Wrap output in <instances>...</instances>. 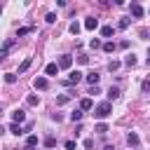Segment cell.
Here are the masks:
<instances>
[{
	"label": "cell",
	"mask_w": 150,
	"mask_h": 150,
	"mask_svg": "<svg viewBox=\"0 0 150 150\" xmlns=\"http://www.w3.org/2000/svg\"><path fill=\"white\" fill-rule=\"evenodd\" d=\"M110 112H112V105H110L108 101H105V103H98V105L94 108V117H96V120H105Z\"/></svg>",
	"instance_id": "obj_1"
},
{
	"label": "cell",
	"mask_w": 150,
	"mask_h": 150,
	"mask_svg": "<svg viewBox=\"0 0 150 150\" xmlns=\"http://www.w3.org/2000/svg\"><path fill=\"white\" fill-rule=\"evenodd\" d=\"M80 80H82V73H80V70H70V73H68V80H66L63 84H68V87H70V84H77Z\"/></svg>",
	"instance_id": "obj_2"
},
{
	"label": "cell",
	"mask_w": 150,
	"mask_h": 150,
	"mask_svg": "<svg viewBox=\"0 0 150 150\" xmlns=\"http://www.w3.org/2000/svg\"><path fill=\"white\" fill-rule=\"evenodd\" d=\"M56 66H59V68H70V66H73V56H68V54H63V56H59V61H56Z\"/></svg>",
	"instance_id": "obj_3"
},
{
	"label": "cell",
	"mask_w": 150,
	"mask_h": 150,
	"mask_svg": "<svg viewBox=\"0 0 150 150\" xmlns=\"http://www.w3.org/2000/svg\"><path fill=\"white\" fill-rule=\"evenodd\" d=\"M33 84H35V89H40V91H45V89L49 87V82H47V77H45V75L35 77V80H33Z\"/></svg>",
	"instance_id": "obj_4"
},
{
	"label": "cell",
	"mask_w": 150,
	"mask_h": 150,
	"mask_svg": "<svg viewBox=\"0 0 150 150\" xmlns=\"http://www.w3.org/2000/svg\"><path fill=\"white\" fill-rule=\"evenodd\" d=\"M82 26H84L87 30H96V28H98V19H94V16H87Z\"/></svg>",
	"instance_id": "obj_5"
},
{
	"label": "cell",
	"mask_w": 150,
	"mask_h": 150,
	"mask_svg": "<svg viewBox=\"0 0 150 150\" xmlns=\"http://www.w3.org/2000/svg\"><path fill=\"white\" fill-rule=\"evenodd\" d=\"M23 120H26V112H23L21 108H16V110L12 112V122H14V124H21Z\"/></svg>",
	"instance_id": "obj_6"
},
{
	"label": "cell",
	"mask_w": 150,
	"mask_h": 150,
	"mask_svg": "<svg viewBox=\"0 0 150 150\" xmlns=\"http://www.w3.org/2000/svg\"><path fill=\"white\" fill-rule=\"evenodd\" d=\"M127 143H129L131 148H138V143H141V138H138V134H134V131H129V134H127Z\"/></svg>",
	"instance_id": "obj_7"
},
{
	"label": "cell",
	"mask_w": 150,
	"mask_h": 150,
	"mask_svg": "<svg viewBox=\"0 0 150 150\" xmlns=\"http://www.w3.org/2000/svg\"><path fill=\"white\" fill-rule=\"evenodd\" d=\"M145 12H143V7L138 5V2H131V16H136V19H141Z\"/></svg>",
	"instance_id": "obj_8"
},
{
	"label": "cell",
	"mask_w": 150,
	"mask_h": 150,
	"mask_svg": "<svg viewBox=\"0 0 150 150\" xmlns=\"http://www.w3.org/2000/svg\"><path fill=\"white\" fill-rule=\"evenodd\" d=\"M91 108H94V101H91V98H82V101H80V110H82V112H87V110H91Z\"/></svg>",
	"instance_id": "obj_9"
},
{
	"label": "cell",
	"mask_w": 150,
	"mask_h": 150,
	"mask_svg": "<svg viewBox=\"0 0 150 150\" xmlns=\"http://www.w3.org/2000/svg\"><path fill=\"white\" fill-rule=\"evenodd\" d=\"M84 80H87V82H89L91 87H96V84H98V80H101V75H98V73H89V75H87Z\"/></svg>",
	"instance_id": "obj_10"
},
{
	"label": "cell",
	"mask_w": 150,
	"mask_h": 150,
	"mask_svg": "<svg viewBox=\"0 0 150 150\" xmlns=\"http://www.w3.org/2000/svg\"><path fill=\"white\" fill-rule=\"evenodd\" d=\"M45 75H59V66H56V63H47Z\"/></svg>",
	"instance_id": "obj_11"
},
{
	"label": "cell",
	"mask_w": 150,
	"mask_h": 150,
	"mask_svg": "<svg viewBox=\"0 0 150 150\" xmlns=\"http://www.w3.org/2000/svg\"><path fill=\"white\" fill-rule=\"evenodd\" d=\"M70 98H73V94H61V96H56V105H66Z\"/></svg>",
	"instance_id": "obj_12"
},
{
	"label": "cell",
	"mask_w": 150,
	"mask_h": 150,
	"mask_svg": "<svg viewBox=\"0 0 150 150\" xmlns=\"http://www.w3.org/2000/svg\"><path fill=\"white\" fill-rule=\"evenodd\" d=\"M94 131H96V134H101V136H105V134H108L110 129H108V124H103V122H98V124L94 127Z\"/></svg>",
	"instance_id": "obj_13"
},
{
	"label": "cell",
	"mask_w": 150,
	"mask_h": 150,
	"mask_svg": "<svg viewBox=\"0 0 150 150\" xmlns=\"http://www.w3.org/2000/svg\"><path fill=\"white\" fill-rule=\"evenodd\" d=\"M35 145H38V136H35V134H30V136L26 138V148H28V150H33Z\"/></svg>",
	"instance_id": "obj_14"
},
{
	"label": "cell",
	"mask_w": 150,
	"mask_h": 150,
	"mask_svg": "<svg viewBox=\"0 0 150 150\" xmlns=\"http://www.w3.org/2000/svg\"><path fill=\"white\" fill-rule=\"evenodd\" d=\"M33 30H35L33 26H23V28L16 30V38H23V35H28V33H33Z\"/></svg>",
	"instance_id": "obj_15"
},
{
	"label": "cell",
	"mask_w": 150,
	"mask_h": 150,
	"mask_svg": "<svg viewBox=\"0 0 150 150\" xmlns=\"http://www.w3.org/2000/svg\"><path fill=\"white\" fill-rule=\"evenodd\" d=\"M108 98H110V101L120 98V89H117V87H110V89H108Z\"/></svg>",
	"instance_id": "obj_16"
},
{
	"label": "cell",
	"mask_w": 150,
	"mask_h": 150,
	"mask_svg": "<svg viewBox=\"0 0 150 150\" xmlns=\"http://www.w3.org/2000/svg\"><path fill=\"white\" fill-rule=\"evenodd\" d=\"M112 33H115V28H112V26H103V28H101V35H103V38H110Z\"/></svg>",
	"instance_id": "obj_17"
},
{
	"label": "cell",
	"mask_w": 150,
	"mask_h": 150,
	"mask_svg": "<svg viewBox=\"0 0 150 150\" xmlns=\"http://www.w3.org/2000/svg\"><path fill=\"white\" fill-rule=\"evenodd\" d=\"M68 30H70V33H73V35H77V33H80V30H82V26H80V23H77V21H73V23H70V28H68Z\"/></svg>",
	"instance_id": "obj_18"
},
{
	"label": "cell",
	"mask_w": 150,
	"mask_h": 150,
	"mask_svg": "<svg viewBox=\"0 0 150 150\" xmlns=\"http://www.w3.org/2000/svg\"><path fill=\"white\" fill-rule=\"evenodd\" d=\"M101 49L110 54V52H115V42H103V45H101Z\"/></svg>",
	"instance_id": "obj_19"
},
{
	"label": "cell",
	"mask_w": 150,
	"mask_h": 150,
	"mask_svg": "<svg viewBox=\"0 0 150 150\" xmlns=\"http://www.w3.org/2000/svg\"><path fill=\"white\" fill-rule=\"evenodd\" d=\"M124 66H129V68H134V66H136V56H134V54H129V56L124 59Z\"/></svg>",
	"instance_id": "obj_20"
},
{
	"label": "cell",
	"mask_w": 150,
	"mask_h": 150,
	"mask_svg": "<svg viewBox=\"0 0 150 150\" xmlns=\"http://www.w3.org/2000/svg\"><path fill=\"white\" fill-rule=\"evenodd\" d=\"M30 63H33V59H30V56H28V59H23V63L19 66V73H23V70H28V66H30Z\"/></svg>",
	"instance_id": "obj_21"
},
{
	"label": "cell",
	"mask_w": 150,
	"mask_h": 150,
	"mask_svg": "<svg viewBox=\"0 0 150 150\" xmlns=\"http://www.w3.org/2000/svg\"><path fill=\"white\" fill-rule=\"evenodd\" d=\"M82 115H84L82 110H73V112H70V120H73V122H80V120H82Z\"/></svg>",
	"instance_id": "obj_22"
},
{
	"label": "cell",
	"mask_w": 150,
	"mask_h": 150,
	"mask_svg": "<svg viewBox=\"0 0 150 150\" xmlns=\"http://www.w3.org/2000/svg\"><path fill=\"white\" fill-rule=\"evenodd\" d=\"M9 131H12L14 136H21V134H23V129H21L19 124H14V122H12V127H9Z\"/></svg>",
	"instance_id": "obj_23"
},
{
	"label": "cell",
	"mask_w": 150,
	"mask_h": 150,
	"mask_svg": "<svg viewBox=\"0 0 150 150\" xmlns=\"http://www.w3.org/2000/svg\"><path fill=\"white\" fill-rule=\"evenodd\" d=\"M120 66H122V63H120V61H115V59H112V61H110V63H108V70H110V73H115V70H117V68H120Z\"/></svg>",
	"instance_id": "obj_24"
},
{
	"label": "cell",
	"mask_w": 150,
	"mask_h": 150,
	"mask_svg": "<svg viewBox=\"0 0 150 150\" xmlns=\"http://www.w3.org/2000/svg\"><path fill=\"white\" fill-rule=\"evenodd\" d=\"M26 103H28V105H38V103H40V98H38L35 94H30V96L26 98Z\"/></svg>",
	"instance_id": "obj_25"
},
{
	"label": "cell",
	"mask_w": 150,
	"mask_h": 150,
	"mask_svg": "<svg viewBox=\"0 0 150 150\" xmlns=\"http://www.w3.org/2000/svg\"><path fill=\"white\" fill-rule=\"evenodd\" d=\"M5 82H7V84H14V82H16V75H14V73H7V75H5Z\"/></svg>",
	"instance_id": "obj_26"
},
{
	"label": "cell",
	"mask_w": 150,
	"mask_h": 150,
	"mask_svg": "<svg viewBox=\"0 0 150 150\" xmlns=\"http://www.w3.org/2000/svg\"><path fill=\"white\" fill-rule=\"evenodd\" d=\"M45 21H47V23H54V21H56V14H54V12H49V14L45 16Z\"/></svg>",
	"instance_id": "obj_27"
},
{
	"label": "cell",
	"mask_w": 150,
	"mask_h": 150,
	"mask_svg": "<svg viewBox=\"0 0 150 150\" xmlns=\"http://www.w3.org/2000/svg\"><path fill=\"white\" fill-rule=\"evenodd\" d=\"M101 45H103V42H101V40H96V38H94V40H91V42H89V47H91V49H98V47H101Z\"/></svg>",
	"instance_id": "obj_28"
},
{
	"label": "cell",
	"mask_w": 150,
	"mask_h": 150,
	"mask_svg": "<svg viewBox=\"0 0 150 150\" xmlns=\"http://www.w3.org/2000/svg\"><path fill=\"white\" fill-rule=\"evenodd\" d=\"M45 145H47V148H54V145H56V138H54V136H49V138L45 141Z\"/></svg>",
	"instance_id": "obj_29"
},
{
	"label": "cell",
	"mask_w": 150,
	"mask_h": 150,
	"mask_svg": "<svg viewBox=\"0 0 150 150\" xmlns=\"http://www.w3.org/2000/svg\"><path fill=\"white\" fill-rule=\"evenodd\" d=\"M129 26V19H120V23H117V28H127Z\"/></svg>",
	"instance_id": "obj_30"
},
{
	"label": "cell",
	"mask_w": 150,
	"mask_h": 150,
	"mask_svg": "<svg viewBox=\"0 0 150 150\" xmlns=\"http://www.w3.org/2000/svg\"><path fill=\"white\" fill-rule=\"evenodd\" d=\"M77 145H75V141H66V150H75Z\"/></svg>",
	"instance_id": "obj_31"
},
{
	"label": "cell",
	"mask_w": 150,
	"mask_h": 150,
	"mask_svg": "<svg viewBox=\"0 0 150 150\" xmlns=\"http://www.w3.org/2000/svg\"><path fill=\"white\" fill-rule=\"evenodd\" d=\"M82 145H84V148H87V150H91V148H94V141H91V138H87V141H84V143H82Z\"/></svg>",
	"instance_id": "obj_32"
},
{
	"label": "cell",
	"mask_w": 150,
	"mask_h": 150,
	"mask_svg": "<svg viewBox=\"0 0 150 150\" xmlns=\"http://www.w3.org/2000/svg\"><path fill=\"white\" fill-rule=\"evenodd\" d=\"M143 91H145V94H150V80H145V82H143Z\"/></svg>",
	"instance_id": "obj_33"
},
{
	"label": "cell",
	"mask_w": 150,
	"mask_h": 150,
	"mask_svg": "<svg viewBox=\"0 0 150 150\" xmlns=\"http://www.w3.org/2000/svg\"><path fill=\"white\" fill-rule=\"evenodd\" d=\"M148 59H150V49H148Z\"/></svg>",
	"instance_id": "obj_34"
},
{
	"label": "cell",
	"mask_w": 150,
	"mask_h": 150,
	"mask_svg": "<svg viewBox=\"0 0 150 150\" xmlns=\"http://www.w3.org/2000/svg\"><path fill=\"white\" fill-rule=\"evenodd\" d=\"M105 150H112V148H105Z\"/></svg>",
	"instance_id": "obj_35"
},
{
	"label": "cell",
	"mask_w": 150,
	"mask_h": 150,
	"mask_svg": "<svg viewBox=\"0 0 150 150\" xmlns=\"http://www.w3.org/2000/svg\"><path fill=\"white\" fill-rule=\"evenodd\" d=\"M134 150H136V148H134Z\"/></svg>",
	"instance_id": "obj_36"
}]
</instances>
